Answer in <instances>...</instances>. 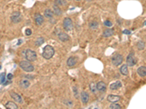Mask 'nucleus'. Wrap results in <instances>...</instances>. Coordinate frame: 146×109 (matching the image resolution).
Wrapping results in <instances>:
<instances>
[{
	"instance_id": "obj_18",
	"label": "nucleus",
	"mask_w": 146,
	"mask_h": 109,
	"mask_svg": "<svg viewBox=\"0 0 146 109\" xmlns=\"http://www.w3.org/2000/svg\"><path fill=\"white\" fill-rule=\"evenodd\" d=\"M5 107H6L7 108H10V109H18V105H17L15 103H13V102H12V101L7 102V103L5 104Z\"/></svg>"
},
{
	"instance_id": "obj_11",
	"label": "nucleus",
	"mask_w": 146,
	"mask_h": 109,
	"mask_svg": "<svg viewBox=\"0 0 146 109\" xmlns=\"http://www.w3.org/2000/svg\"><path fill=\"white\" fill-rule=\"evenodd\" d=\"M96 88L97 90L100 92H104L106 90V88H107V86L105 84L104 82H99L96 84Z\"/></svg>"
},
{
	"instance_id": "obj_14",
	"label": "nucleus",
	"mask_w": 146,
	"mask_h": 109,
	"mask_svg": "<svg viewBox=\"0 0 146 109\" xmlns=\"http://www.w3.org/2000/svg\"><path fill=\"white\" fill-rule=\"evenodd\" d=\"M121 86H122L121 82H119V81H117V82H115V83H113V84L110 85V89H111L112 90H118V89L121 88Z\"/></svg>"
},
{
	"instance_id": "obj_33",
	"label": "nucleus",
	"mask_w": 146,
	"mask_h": 109,
	"mask_svg": "<svg viewBox=\"0 0 146 109\" xmlns=\"http://www.w3.org/2000/svg\"><path fill=\"white\" fill-rule=\"evenodd\" d=\"M123 33L125 34H131V32H130L129 31H128V30H124V31H123Z\"/></svg>"
},
{
	"instance_id": "obj_9",
	"label": "nucleus",
	"mask_w": 146,
	"mask_h": 109,
	"mask_svg": "<svg viewBox=\"0 0 146 109\" xmlns=\"http://www.w3.org/2000/svg\"><path fill=\"white\" fill-rule=\"evenodd\" d=\"M34 21L37 25L40 26L42 24L43 21H44V18L42 17V15H41L40 14H37L34 17Z\"/></svg>"
},
{
	"instance_id": "obj_20",
	"label": "nucleus",
	"mask_w": 146,
	"mask_h": 109,
	"mask_svg": "<svg viewBox=\"0 0 146 109\" xmlns=\"http://www.w3.org/2000/svg\"><path fill=\"white\" fill-rule=\"evenodd\" d=\"M121 71V73L123 74V75H128L129 74V70H128V68H127V65H123L120 69Z\"/></svg>"
},
{
	"instance_id": "obj_7",
	"label": "nucleus",
	"mask_w": 146,
	"mask_h": 109,
	"mask_svg": "<svg viewBox=\"0 0 146 109\" xmlns=\"http://www.w3.org/2000/svg\"><path fill=\"white\" fill-rule=\"evenodd\" d=\"M11 21L13 23H19L21 21V15L19 12H15L11 15Z\"/></svg>"
},
{
	"instance_id": "obj_35",
	"label": "nucleus",
	"mask_w": 146,
	"mask_h": 109,
	"mask_svg": "<svg viewBox=\"0 0 146 109\" xmlns=\"http://www.w3.org/2000/svg\"><path fill=\"white\" fill-rule=\"evenodd\" d=\"M76 1H80V0H76Z\"/></svg>"
},
{
	"instance_id": "obj_1",
	"label": "nucleus",
	"mask_w": 146,
	"mask_h": 109,
	"mask_svg": "<svg viewBox=\"0 0 146 109\" xmlns=\"http://www.w3.org/2000/svg\"><path fill=\"white\" fill-rule=\"evenodd\" d=\"M55 53V50L53 47L50 45H47L44 47L43 49V52H42V57L47 60L51 59Z\"/></svg>"
},
{
	"instance_id": "obj_17",
	"label": "nucleus",
	"mask_w": 146,
	"mask_h": 109,
	"mask_svg": "<svg viewBox=\"0 0 146 109\" xmlns=\"http://www.w3.org/2000/svg\"><path fill=\"white\" fill-rule=\"evenodd\" d=\"M76 63H77V60L75 57H71L67 60V65L70 66V67L75 65L76 64Z\"/></svg>"
},
{
	"instance_id": "obj_32",
	"label": "nucleus",
	"mask_w": 146,
	"mask_h": 109,
	"mask_svg": "<svg viewBox=\"0 0 146 109\" xmlns=\"http://www.w3.org/2000/svg\"><path fill=\"white\" fill-rule=\"evenodd\" d=\"M13 78V75L12 74H8V75H7V79L8 80H9V81L12 80Z\"/></svg>"
},
{
	"instance_id": "obj_8",
	"label": "nucleus",
	"mask_w": 146,
	"mask_h": 109,
	"mask_svg": "<svg viewBox=\"0 0 146 109\" xmlns=\"http://www.w3.org/2000/svg\"><path fill=\"white\" fill-rule=\"evenodd\" d=\"M9 95H10V97L13 99V100H14L15 102L19 103H23L22 97H21V95H19L18 93L14 92H10Z\"/></svg>"
},
{
	"instance_id": "obj_34",
	"label": "nucleus",
	"mask_w": 146,
	"mask_h": 109,
	"mask_svg": "<svg viewBox=\"0 0 146 109\" xmlns=\"http://www.w3.org/2000/svg\"><path fill=\"white\" fill-rule=\"evenodd\" d=\"M1 68H2V66H1V65H0V69H1Z\"/></svg>"
},
{
	"instance_id": "obj_16",
	"label": "nucleus",
	"mask_w": 146,
	"mask_h": 109,
	"mask_svg": "<svg viewBox=\"0 0 146 109\" xmlns=\"http://www.w3.org/2000/svg\"><path fill=\"white\" fill-rule=\"evenodd\" d=\"M114 34V30L113 29H110V28H108L103 32V36L104 37H109L111 36Z\"/></svg>"
},
{
	"instance_id": "obj_2",
	"label": "nucleus",
	"mask_w": 146,
	"mask_h": 109,
	"mask_svg": "<svg viewBox=\"0 0 146 109\" xmlns=\"http://www.w3.org/2000/svg\"><path fill=\"white\" fill-rule=\"evenodd\" d=\"M20 67L26 72H32L34 70V66L27 61H21L20 63Z\"/></svg>"
},
{
	"instance_id": "obj_3",
	"label": "nucleus",
	"mask_w": 146,
	"mask_h": 109,
	"mask_svg": "<svg viewBox=\"0 0 146 109\" xmlns=\"http://www.w3.org/2000/svg\"><path fill=\"white\" fill-rule=\"evenodd\" d=\"M25 57L27 61L33 62L36 61L37 59V54L34 51L32 50V49H27L25 53Z\"/></svg>"
},
{
	"instance_id": "obj_15",
	"label": "nucleus",
	"mask_w": 146,
	"mask_h": 109,
	"mask_svg": "<svg viewBox=\"0 0 146 109\" xmlns=\"http://www.w3.org/2000/svg\"><path fill=\"white\" fill-rule=\"evenodd\" d=\"M137 74L142 77L145 76H146V67L145 66H140L137 69Z\"/></svg>"
},
{
	"instance_id": "obj_19",
	"label": "nucleus",
	"mask_w": 146,
	"mask_h": 109,
	"mask_svg": "<svg viewBox=\"0 0 146 109\" xmlns=\"http://www.w3.org/2000/svg\"><path fill=\"white\" fill-rule=\"evenodd\" d=\"M20 86L24 89H26L30 86V82L28 80H26V79H23V80L20 82Z\"/></svg>"
},
{
	"instance_id": "obj_30",
	"label": "nucleus",
	"mask_w": 146,
	"mask_h": 109,
	"mask_svg": "<svg viewBox=\"0 0 146 109\" xmlns=\"http://www.w3.org/2000/svg\"><path fill=\"white\" fill-rule=\"evenodd\" d=\"M26 36H30L31 34H32V30H31V29H29V28H26Z\"/></svg>"
},
{
	"instance_id": "obj_10",
	"label": "nucleus",
	"mask_w": 146,
	"mask_h": 109,
	"mask_svg": "<svg viewBox=\"0 0 146 109\" xmlns=\"http://www.w3.org/2000/svg\"><path fill=\"white\" fill-rule=\"evenodd\" d=\"M121 97L118 95H110L108 97V100L110 103H115L120 100Z\"/></svg>"
},
{
	"instance_id": "obj_29",
	"label": "nucleus",
	"mask_w": 146,
	"mask_h": 109,
	"mask_svg": "<svg viewBox=\"0 0 146 109\" xmlns=\"http://www.w3.org/2000/svg\"><path fill=\"white\" fill-rule=\"evenodd\" d=\"M55 3H56V5H61V4H65V2L63 1V0H56V1L55 2Z\"/></svg>"
},
{
	"instance_id": "obj_26",
	"label": "nucleus",
	"mask_w": 146,
	"mask_h": 109,
	"mask_svg": "<svg viewBox=\"0 0 146 109\" xmlns=\"http://www.w3.org/2000/svg\"><path fill=\"white\" fill-rule=\"evenodd\" d=\"M5 82V73L0 74V84H4Z\"/></svg>"
},
{
	"instance_id": "obj_25",
	"label": "nucleus",
	"mask_w": 146,
	"mask_h": 109,
	"mask_svg": "<svg viewBox=\"0 0 146 109\" xmlns=\"http://www.w3.org/2000/svg\"><path fill=\"white\" fill-rule=\"evenodd\" d=\"M53 9H54V13H56V15H60L61 14V9L58 8V7L57 5L53 6Z\"/></svg>"
},
{
	"instance_id": "obj_4",
	"label": "nucleus",
	"mask_w": 146,
	"mask_h": 109,
	"mask_svg": "<svg viewBox=\"0 0 146 109\" xmlns=\"http://www.w3.org/2000/svg\"><path fill=\"white\" fill-rule=\"evenodd\" d=\"M63 26H64V28L65 29L66 31H72V28H73V24H72V21L71 20V18L66 17L64 20Z\"/></svg>"
},
{
	"instance_id": "obj_28",
	"label": "nucleus",
	"mask_w": 146,
	"mask_h": 109,
	"mask_svg": "<svg viewBox=\"0 0 146 109\" xmlns=\"http://www.w3.org/2000/svg\"><path fill=\"white\" fill-rule=\"evenodd\" d=\"M110 109H120L121 108V105H118V104H115V103H113L112 105H110Z\"/></svg>"
},
{
	"instance_id": "obj_27",
	"label": "nucleus",
	"mask_w": 146,
	"mask_h": 109,
	"mask_svg": "<svg viewBox=\"0 0 146 109\" xmlns=\"http://www.w3.org/2000/svg\"><path fill=\"white\" fill-rule=\"evenodd\" d=\"M137 48L140 49V50H142V49H143L144 47H145V43H144L143 42L140 41V42H139L137 43Z\"/></svg>"
},
{
	"instance_id": "obj_12",
	"label": "nucleus",
	"mask_w": 146,
	"mask_h": 109,
	"mask_svg": "<svg viewBox=\"0 0 146 109\" xmlns=\"http://www.w3.org/2000/svg\"><path fill=\"white\" fill-rule=\"evenodd\" d=\"M58 36V39L62 42H66L70 39L69 36H68L66 33H64V32H60Z\"/></svg>"
},
{
	"instance_id": "obj_24",
	"label": "nucleus",
	"mask_w": 146,
	"mask_h": 109,
	"mask_svg": "<svg viewBox=\"0 0 146 109\" xmlns=\"http://www.w3.org/2000/svg\"><path fill=\"white\" fill-rule=\"evenodd\" d=\"M89 87H90V90L92 92H95L96 91V84L94 83V82H91L89 85Z\"/></svg>"
},
{
	"instance_id": "obj_13",
	"label": "nucleus",
	"mask_w": 146,
	"mask_h": 109,
	"mask_svg": "<svg viewBox=\"0 0 146 109\" xmlns=\"http://www.w3.org/2000/svg\"><path fill=\"white\" fill-rule=\"evenodd\" d=\"M81 100H82V102L83 103H87L88 101L89 100V95L86 92H81Z\"/></svg>"
},
{
	"instance_id": "obj_21",
	"label": "nucleus",
	"mask_w": 146,
	"mask_h": 109,
	"mask_svg": "<svg viewBox=\"0 0 146 109\" xmlns=\"http://www.w3.org/2000/svg\"><path fill=\"white\" fill-rule=\"evenodd\" d=\"M44 15L47 18H51L53 16V11L51 10V9H45V11L44 13Z\"/></svg>"
},
{
	"instance_id": "obj_6",
	"label": "nucleus",
	"mask_w": 146,
	"mask_h": 109,
	"mask_svg": "<svg viewBox=\"0 0 146 109\" xmlns=\"http://www.w3.org/2000/svg\"><path fill=\"white\" fill-rule=\"evenodd\" d=\"M137 59L134 57L133 53H130L126 58V63L129 66H133L137 63Z\"/></svg>"
},
{
	"instance_id": "obj_22",
	"label": "nucleus",
	"mask_w": 146,
	"mask_h": 109,
	"mask_svg": "<svg viewBox=\"0 0 146 109\" xmlns=\"http://www.w3.org/2000/svg\"><path fill=\"white\" fill-rule=\"evenodd\" d=\"M44 42H45V39H44V38H42V37H40V38H38L37 40H36V42H35V45L36 46H40V45H42L43 43H44Z\"/></svg>"
},
{
	"instance_id": "obj_31",
	"label": "nucleus",
	"mask_w": 146,
	"mask_h": 109,
	"mask_svg": "<svg viewBox=\"0 0 146 109\" xmlns=\"http://www.w3.org/2000/svg\"><path fill=\"white\" fill-rule=\"evenodd\" d=\"M104 25L106 26H108V27H110V26H112L113 23L109 21H104Z\"/></svg>"
},
{
	"instance_id": "obj_5",
	"label": "nucleus",
	"mask_w": 146,
	"mask_h": 109,
	"mask_svg": "<svg viewBox=\"0 0 146 109\" xmlns=\"http://www.w3.org/2000/svg\"><path fill=\"white\" fill-rule=\"evenodd\" d=\"M112 62L113 65H115V66H118L123 62V57L120 54H115L112 57Z\"/></svg>"
},
{
	"instance_id": "obj_23",
	"label": "nucleus",
	"mask_w": 146,
	"mask_h": 109,
	"mask_svg": "<svg viewBox=\"0 0 146 109\" xmlns=\"http://www.w3.org/2000/svg\"><path fill=\"white\" fill-rule=\"evenodd\" d=\"M99 26V23H97L96 21H91L90 23H89V27L91 28H93V29H96Z\"/></svg>"
}]
</instances>
